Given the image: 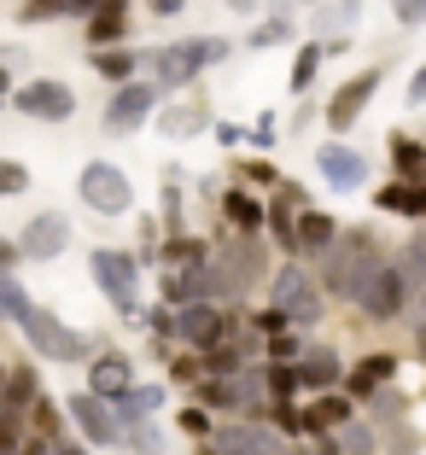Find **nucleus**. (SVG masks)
I'll use <instances>...</instances> for the list:
<instances>
[{
  "label": "nucleus",
  "mask_w": 426,
  "mask_h": 455,
  "mask_svg": "<svg viewBox=\"0 0 426 455\" xmlns=\"http://www.w3.org/2000/svg\"><path fill=\"white\" fill-rule=\"evenodd\" d=\"M158 403H164V391H158V386H134V391H129V403H123V415H129L134 427H141V420H147L152 409H158Z\"/></svg>",
  "instance_id": "obj_32"
},
{
  "label": "nucleus",
  "mask_w": 426,
  "mask_h": 455,
  "mask_svg": "<svg viewBox=\"0 0 426 455\" xmlns=\"http://www.w3.org/2000/svg\"><path fill=\"white\" fill-rule=\"evenodd\" d=\"M211 443H216V455H293V443L263 427H222Z\"/></svg>",
  "instance_id": "obj_16"
},
{
  "label": "nucleus",
  "mask_w": 426,
  "mask_h": 455,
  "mask_svg": "<svg viewBox=\"0 0 426 455\" xmlns=\"http://www.w3.org/2000/svg\"><path fill=\"white\" fill-rule=\"evenodd\" d=\"M70 420H76V432L88 443H100V450H106V443H123V420L111 415V403H100L93 391H76V397H70Z\"/></svg>",
  "instance_id": "obj_12"
},
{
  "label": "nucleus",
  "mask_w": 426,
  "mask_h": 455,
  "mask_svg": "<svg viewBox=\"0 0 426 455\" xmlns=\"http://www.w3.org/2000/svg\"><path fill=\"white\" fill-rule=\"evenodd\" d=\"M170 263L175 268H205L211 263V257H205V240H181V234H175L170 240Z\"/></svg>",
  "instance_id": "obj_33"
},
{
  "label": "nucleus",
  "mask_w": 426,
  "mask_h": 455,
  "mask_svg": "<svg viewBox=\"0 0 426 455\" xmlns=\"http://www.w3.org/2000/svg\"><path fill=\"white\" fill-rule=\"evenodd\" d=\"M6 94H12V82H6V65H0V100H6Z\"/></svg>",
  "instance_id": "obj_49"
},
{
  "label": "nucleus",
  "mask_w": 426,
  "mask_h": 455,
  "mask_svg": "<svg viewBox=\"0 0 426 455\" xmlns=\"http://www.w3.org/2000/svg\"><path fill=\"white\" fill-rule=\"evenodd\" d=\"M24 188H29V170L12 158H0V193H24Z\"/></svg>",
  "instance_id": "obj_37"
},
{
  "label": "nucleus",
  "mask_w": 426,
  "mask_h": 455,
  "mask_svg": "<svg viewBox=\"0 0 426 455\" xmlns=\"http://www.w3.org/2000/svg\"><path fill=\"white\" fill-rule=\"evenodd\" d=\"M88 268H93V281H100V292L117 304L123 322H141V304H134V292H141V268H134V257L129 251H93Z\"/></svg>",
  "instance_id": "obj_2"
},
{
  "label": "nucleus",
  "mask_w": 426,
  "mask_h": 455,
  "mask_svg": "<svg viewBox=\"0 0 426 455\" xmlns=\"http://www.w3.org/2000/svg\"><path fill=\"white\" fill-rule=\"evenodd\" d=\"M293 36H298V24H293V18H269V24H257L252 47H275V41H293Z\"/></svg>",
  "instance_id": "obj_35"
},
{
  "label": "nucleus",
  "mask_w": 426,
  "mask_h": 455,
  "mask_svg": "<svg viewBox=\"0 0 426 455\" xmlns=\"http://www.w3.org/2000/svg\"><path fill=\"white\" fill-rule=\"evenodd\" d=\"M129 438H134V450H141V455H158V450H164V438H158V427H147V420H141V427H134V432H129Z\"/></svg>",
  "instance_id": "obj_40"
},
{
  "label": "nucleus",
  "mask_w": 426,
  "mask_h": 455,
  "mask_svg": "<svg viewBox=\"0 0 426 455\" xmlns=\"http://www.w3.org/2000/svg\"><path fill=\"white\" fill-rule=\"evenodd\" d=\"M275 420H280V432H286V438H298V432H304V415H293V403H275Z\"/></svg>",
  "instance_id": "obj_41"
},
{
  "label": "nucleus",
  "mask_w": 426,
  "mask_h": 455,
  "mask_svg": "<svg viewBox=\"0 0 426 455\" xmlns=\"http://www.w3.org/2000/svg\"><path fill=\"white\" fill-rule=\"evenodd\" d=\"M316 164H321V181L339 188V193H357L362 181H368V158H362L357 147H345V140H327Z\"/></svg>",
  "instance_id": "obj_13"
},
{
  "label": "nucleus",
  "mask_w": 426,
  "mask_h": 455,
  "mask_svg": "<svg viewBox=\"0 0 426 455\" xmlns=\"http://www.w3.org/2000/svg\"><path fill=\"white\" fill-rule=\"evenodd\" d=\"M398 275H403V286H409V292H426V245L421 240L398 251Z\"/></svg>",
  "instance_id": "obj_29"
},
{
  "label": "nucleus",
  "mask_w": 426,
  "mask_h": 455,
  "mask_svg": "<svg viewBox=\"0 0 426 455\" xmlns=\"http://www.w3.org/2000/svg\"><path fill=\"white\" fill-rule=\"evenodd\" d=\"M293 356H304V345H298V339H269V368H286Z\"/></svg>",
  "instance_id": "obj_38"
},
{
  "label": "nucleus",
  "mask_w": 426,
  "mask_h": 455,
  "mask_svg": "<svg viewBox=\"0 0 426 455\" xmlns=\"http://www.w3.org/2000/svg\"><path fill=\"white\" fill-rule=\"evenodd\" d=\"M6 386H12V368H0V397H6Z\"/></svg>",
  "instance_id": "obj_48"
},
{
  "label": "nucleus",
  "mask_w": 426,
  "mask_h": 455,
  "mask_svg": "<svg viewBox=\"0 0 426 455\" xmlns=\"http://www.w3.org/2000/svg\"><path fill=\"white\" fill-rule=\"evenodd\" d=\"M298 386H304V379H298V368H269V397H275V403H293Z\"/></svg>",
  "instance_id": "obj_34"
},
{
  "label": "nucleus",
  "mask_w": 426,
  "mask_h": 455,
  "mask_svg": "<svg viewBox=\"0 0 426 455\" xmlns=\"http://www.w3.org/2000/svg\"><path fill=\"white\" fill-rule=\"evenodd\" d=\"M12 106L36 123H65L70 111H76V94H70V82H59V76H36L12 94Z\"/></svg>",
  "instance_id": "obj_6"
},
{
  "label": "nucleus",
  "mask_w": 426,
  "mask_h": 455,
  "mask_svg": "<svg viewBox=\"0 0 426 455\" xmlns=\"http://www.w3.org/2000/svg\"><path fill=\"white\" fill-rule=\"evenodd\" d=\"M29 309H36V304H29V292L12 281V275H0V322H18V327H24Z\"/></svg>",
  "instance_id": "obj_28"
},
{
  "label": "nucleus",
  "mask_w": 426,
  "mask_h": 455,
  "mask_svg": "<svg viewBox=\"0 0 426 455\" xmlns=\"http://www.w3.org/2000/svg\"><path fill=\"white\" fill-rule=\"evenodd\" d=\"M18 257H24V251H18L12 240H0V275H12V263H18Z\"/></svg>",
  "instance_id": "obj_45"
},
{
  "label": "nucleus",
  "mask_w": 426,
  "mask_h": 455,
  "mask_svg": "<svg viewBox=\"0 0 426 455\" xmlns=\"http://www.w3.org/2000/svg\"><path fill=\"white\" fill-rule=\"evenodd\" d=\"M275 309L286 315V322H298V327L321 322V286L309 281L298 263H286V268L275 275Z\"/></svg>",
  "instance_id": "obj_5"
},
{
  "label": "nucleus",
  "mask_w": 426,
  "mask_h": 455,
  "mask_svg": "<svg viewBox=\"0 0 426 455\" xmlns=\"http://www.w3.org/2000/svg\"><path fill=\"white\" fill-rule=\"evenodd\" d=\"M152 106H158V82H129V88H117V100H111V111H106V129H111V134H129V129H141Z\"/></svg>",
  "instance_id": "obj_14"
},
{
  "label": "nucleus",
  "mask_w": 426,
  "mask_h": 455,
  "mask_svg": "<svg viewBox=\"0 0 426 455\" xmlns=\"http://www.w3.org/2000/svg\"><path fill=\"white\" fill-rule=\"evenodd\" d=\"M222 216H228L234 228H245V234H257V228L269 222V211H263V204L252 199V193H240V188H234V193L222 199Z\"/></svg>",
  "instance_id": "obj_25"
},
{
  "label": "nucleus",
  "mask_w": 426,
  "mask_h": 455,
  "mask_svg": "<svg viewBox=\"0 0 426 455\" xmlns=\"http://www.w3.org/2000/svg\"><path fill=\"white\" fill-rule=\"evenodd\" d=\"M65 245H70V222L59 211H41L36 222L18 234V251H24V257H41V263H47V257H59Z\"/></svg>",
  "instance_id": "obj_15"
},
{
  "label": "nucleus",
  "mask_w": 426,
  "mask_h": 455,
  "mask_svg": "<svg viewBox=\"0 0 426 455\" xmlns=\"http://www.w3.org/2000/svg\"><path fill=\"white\" fill-rule=\"evenodd\" d=\"M350 18H357V6H334V12H321V24H327V29H345Z\"/></svg>",
  "instance_id": "obj_44"
},
{
  "label": "nucleus",
  "mask_w": 426,
  "mask_h": 455,
  "mask_svg": "<svg viewBox=\"0 0 426 455\" xmlns=\"http://www.w3.org/2000/svg\"><path fill=\"white\" fill-rule=\"evenodd\" d=\"M88 391L100 403H129V391H134L129 356H123V350H100V356L88 362Z\"/></svg>",
  "instance_id": "obj_11"
},
{
  "label": "nucleus",
  "mask_w": 426,
  "mask_h": 455,
  "mask_svg": "<svg viewBox=\"0 0 426 455\" xmlns=\"http://www.w3.org/2000/svg\"><path fill=\"white\" fill-rule=\"evenodd\" d=\"M24 333H29V345H36L47 362H82V356H88V339H82L76 327H65L53 309H29Z\"/></svg>",
  "instance_id": "obj_4"
},
{
  "label": "nucleus",
  "mask_w": 426,
  "mask_h": 455,
  "mask_svg": "<svg viewBox=\"0 0 426 455\" xmlns=\"http://www.w3.org/2000/svg\"><path fill=\"white\" fill-rule=\"evenodd\" d=\"M321 53H327L321 41H304V47H298V65H293V88H298V94H304L309 82H316V65H321Z\"/></svg>",
  "instance_id": "obj_31"
},
{
  "label": "nucleus",
  "mask_w": 426,
  "mask_h": 455,
  "mask_svg": "<svg viewBox=\"0 0 426 455\" xmlns=\"http://www.w3.org/2000/svg\"><path fill=\"white\" fill-rule=\"evenodd\" d=\"M24 455H41V450H36V443H29V450H24Z\"/></svg>",
  "instance_id": "obj_51"
},
{
  "label": "nucleus",
  "mask_w": 426,
  "mask_h": 455,
  "mask_svg": "<svg viewBox=\"0 0 426 455\" xmlns=\"http://www.w3.org/2000/svg\"><path fill=\"white\" fill-rule=\"evenodd\" d=\"M170 333L181 339V345H193V350H216L228 339V315L216 304H193V309H175V322H170Z\"/></svg>",
  "instance_id": "obj_10"
},
{
  "label": "nucleus",
  "mask_w": 426,
  "mask_h": 455,
  "mask_svg": "<svg viewBox=\"0 0 426 455\" xmlns=\"http://www.w3.org/2000/svg\"><path fill=\"white\" fill-rule=\"evenodd\" d=\"M100 76H111V82H123V88H129V76H134V59L111 47V53H100Z\"/></svg>",
  "instance_id": "obj_36"
},
{
  "label": "nucleus",
  "mask_w": 426,
  "mask_h": 455,
  "mask_svg": "<svg viewBox=\"0 0 426 455\" xmlns=\"http://www.w3.org/2000/svg\"><path fill=\"white\" fill-rule=\"evenodd\" d=\"M298 379H304V391H316V397H327V391L345 379V362H339V350H309L304 362H298Z\"/></svg>",
  "instance_id": "obj_18"
},
{
  "label": "nucleus",
  "mask_w": 426,
  "mask_h": 455,
  "mask_svg": "<svg viewBox=\"0 0 426 455\" xmlns=\"http://www.w3.org/2000/svg\"><path fill=\"white\" fill-rule=\"evenodd\" d=\"M380 263H386V257H380V245H374L368 234H339V245L327 251V268H321V286L339 292V298H357L362 281H368Z\"/></svg>",
  "instance_id": "obj_1"
},
{
  "label": "nucleus",
  "mask_w": 426,
  "mask_h": 455,
  "mask_svg": "<svg viewBox=\"0 0 426 455\" xmlns=\"http://www.w3.org/2000/svg\"><path fill=\"white\" fill-rule=\"evenodd\" d=\"M123 36H129V6L123 0H100L93 18H88V41L111 53V41H123Z\"/></svg>",
  "instance_id": "obj_19"
},
{
  "label": "nucleus",
  "mask_w": 426,
  "mask_h": 455,
  "mask_svg": "<svg viewBox=\"0 0 426 455\" xmlns=\"http://www.w3.org/2000/svg\"><path fill=\"white\" fill-rule=\"evenodd\" d=\"M398 24H426V0H403V6H398Z\"/></svg>",
  "instance_id": "obj_43"
},
{
  "label": "nucleus",
  "mask_w": 426,
  "mask_h": 455,
  "mask_svg": "<svg viewBox=\"0 0 426 455\" xmlns=\"http://www.w3.org/2000/svg\"><path fill=\"white\" fill-rule=\"evenodd\" d=\"M374 443H380V438H374V427H345V450L350 455H374Z\"/></svg>",
  "instance_id": "obj_39"
},
{
  "label": "nucleus",
  "mask_w": 426,
  "mask_h": 455,
  "mask_svg": "<svg viewBox=\"0 0 426 455\" xmlns=\"http://www.w3.org/2000/svg\"><path fill=\"white\" fill-rule=\"evenodd\" d=\"M76 188H82V199L93 204L100 216H123L134 204V188H129V175L117 170V164H106V158H93L88 170L76 175Z\"/></svg>",
  "instance_id": "obj_3"
},
{
  "label": "nucleus",
  "mask_w": 426,
  "mask_h": 455,
  "mask_svg": "<svg viewBox=\"0 0 426 455\" xmlns=\"http://www.w3.org/2000/svg\"><path fill=\"white\" fill-rule=\"evenodd\" d=\"M391 374H398V356H391V350H380V356H362L357 368L345 374V397H380V391L391 386Z\"/></svg>",
  "instance_id": "obj_17"
},
{
  "label": "nucleus",
  "mask_w": 426,
  "mask_h": 455,
  "mask_svg": "<svg viewBox=\"0 0 426 455\" xmlns=\"http://www.w3.org/2000/svg\"><path fill=\"white\" fill-rule=\"evenodd\" d=\"M181 427H187V432H211V420H205L199 409H187V415H181Z\"/></svg>",
  "instance_id": "obj_47"
},
{
  "label": "nucleus",
  "mask_w": 426,
  "mask_h": 455,
  "mask_svg": "<svg viewBox=\"0 0 426 455\" xmlns=\"http://www.w3.org/2000/svg\"><path fill=\"white\" fill-rule=\"evenodd\" d=\"M211 59H228V41H216V36H205V41H181V47H164L158 53V76H164V88H181V82H193Z\"/></svg>",
  "instance_id": "obj_7"
},
{
  "label": "nucleus",
  "mask_w": 426,
  "mask_h": 455,
  "mask_svg": "<svg viewBox=\"0 0 426 455\" xmlns=\"http://www.w3.org/2000/svg\"><path fill=\"white\" fill-rule=\"evenodd\" d=\"M53 18H93L88 0H36L24 6V24H53Z\"/></svg>",
  "instance_id": "obj_26"
},
{
  "label": "nucleus",
  "mask_w": 426,
  "mask_h": 455,
  "mask_svg": "<svg viewBox=\"0 0 426 455\" xmlns=\"http://www.w3.org/2000/svg\"><path fill=\"white\" fill-rule=\"evenodd\" d=\"M339 245V228L327 211H304L298 216V257H316V251H334Z\"/></svg>",
  "instance_id": "obj_20"
},
{
  "label": "nucleus",
  "mask_w": 426,
  "mask_h": 455,
  "mask_svg": "<svg viewBox=\"0 0 426 455\" xmlns=\"http://www.w3.org/2000/svg\"><path fill=\"white\" fill-rule=\"evenodd\" d=\"M403 298H409V286H403V275H398V263H380L362 281V292H357V309L368 315V322H391V315H403Z\"/></svg>",
  "instance_id": "obj_8"
},
{
  "label": "nucleus",
  "mask_w": 426,
  "mask_h": 455,
  "mask_svg": "<svg viewBox=\"0 0 426 455\" xmlns=\"http://www.w3.org/2000/svg\"><path fill=\"white\" fill-rule=\"evenodd\" d=\"M414 345H421V362H426V327H421V339H414Z\"/></svg>",
  "instance_id": "obj_50"
},
{
  "label": "nucleus",
  "mask_w": 426,
  "mask_h": 455,
  "mask_svg": "<svg viewBox=\"0 0 426 455\" xmlns=\"http://www.w3.org/2000/svg\"><path fill=\"white\" fill-rule=\"evenodd\" d=\"M304 427H309V432H321V427H350V397H345V391H327V397H316V409L304 415Z\"/></svg>",
  "instance_id": "obj_24"
},
{
  "label": "nucleus",
  "mask_w": 426,
  "mask_h": 455,
  "mask_svg": "<svg viewBox=\"0 0 426 455\" xmlns=\"http://www.w3.org/2000/svg\"><path fill=\"white\" fill-rule=\"evenodd\" d=\"M391 164H398V181H414L426 170V147H414L409 134H391Z\"/></svg>",
  "instance_id": "obj_27"
},
{
  "label": "nucleus",
  "mask_w": 426,
  "mask_h": 455,
  "mask_svg": "<svg viewBox=\"0 0 426 455\" xmlns=\"http://www.w3.org/2000/svg\"><path fill=\"white\" fill-rule=\"evenodd\" d=\"M380 82H386V70H380V65H368V70H357L350 82H339L334 100H327V129H350V123L362 117V106L380 94Z\"/></svg>",
  "instance_id": "obj_9"
},
{
  "label": "nucleus",
  "mask_w": 426,
  "mask_h": 455,
  "mask_svg": "<svg viewBox=\"0 0 426 455\" xmlns=\"http://www.w3.org/2000/svg\"><path fill=\"white\" fill-rule=\"evenodd\" d=\"M421 100H426V65L414 70V82H409V106H421Z\"/></svg>",
  "instance_id": "obj_46"
},
{
  "label": "nucleus",
  "mask_w": 426,
  "mask_h": 455,
  "mask_svg": "<svg viewBox=\"0 0 426 455\" xmlns=\"http://www.w3.org/2000/svg\"><path fill=\"white\" fill-rule=\"evenodd\" d=\"M298 188H280V204H269V228H275V240L286 251H298Z\"/></svg>",
  "instance_id": "obj_22"
},
{
  "label": "nucleus",
  "mask_w": 426,
  "mask_h": 455,
  "mask_svg": "<svg viewBox=\"0 0 426 455\" xmlns=\"http://www.w3.org/2000/svg\"><path fill=\"white\" fill-rule=\"evenodd\" d=\"M228 391H234V409H245V415H257L269 397V374L263 368H240V374L228 379Z\"/></svg>",
  "instance_id": "obj_23"
},
{
  "label": "nucleus",
  "mask_w": 426,
  "mask_h": 455,
  "mask_svg": "<svg viewBox=\"0 0 426 455\" xmlns=\"http://www.w3.org/2000/svg\"><path fill=\"white\" fill-rule=\"evenodd\" d=\"M0 455H24L18 450V432H12V415H0Z\"/></svg>",
  "instance_id": "obj_42"
},
{
  "label": "nucleus",
  "mask_w": 426,
  "mask_h": 455,
  "mask_svg": "<svg viewBox=\"0 0 426 455\" xmlns=\"http://www.w3.org/2000/svg\"><path fill=\"white\" fill-rule=\"evenodd\" d=\"M374 204L391 216H426V181H386L374 193Z\"/></svg>",
  "instance_id": "obj_21"
},
{
  "label": "nucleus",
  "mask_w": 426,
  "mask_h": 455,
  "mask_svg": "<svg viewBox=\"0 0 426 455\" xmlns=\"http://www.w3.org/2000/svg\"><path fill=\"white\" fill-rule=\"evenodd\" d=\"M29 403H41V391H36V368H12V386H6V409H29Z\"/></svg>",
  "instance_id": "obj_30"
}]
</instances>
